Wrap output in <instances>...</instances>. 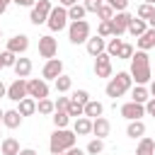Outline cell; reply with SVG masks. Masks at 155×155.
<instances>
[{
    "label": "cell",
    "instance_id": "obj_17",
    "mask_svg": "<svg viewBox=\"0 0 155 155\" xmlns=\"http://www.w3.org/2000/svg\"><path fill=\"white\" fill-rule=\"evenodd\" d=\"M19 140L17 138H12V136H7V138H2V143H0V155H19Z\"/></svg>",
    "mask_w": 155,
    "mask_h": 155
},
{
    "label": "cell",
    "instance_id": "obj_29",
    "mask_svg": "<svg viewBox=\"0 0 155 155\" xmlns=\"http://www.w3.org/2000/svg\"><path fill=\"white\" fill-rule=\"evenodd\" d=\"M36 111H39L41 116H48V114L56 111V104H53L48 97H46V99H39V102H36Z\"/></svg>",
    "mask_w": 155,
    "mask_h": 155
},
{
    "label": "cell",
    "instance_id": "obj_54",
    "mask_svg": "<svg viewBox=\"0 0 155 155\" xmlns=\"http://www.w3.org/2000/svg\"><path fill=\"white\" fill-rule=\"evenodd\" d=\"M143 2H148V5H155V0H143Z\"/></svg>",
    "mask_w": 155,
    "mask_h": 155
},
{
    "label": "cell",
    "instance_id": "obj_38",
    "mask_svg": "<svg viewBox=\"0 0 155 155\" xmlns=\"http://www.w3.org/2000/svg\"><path fill=\"white\" fill-rule=\"evenodd\" d=\"M97 36H114V31H111V22H99V27H97Z\"/></svg>",
    "mask_w": 155,
    "mask_h": 155
},
{
    "label": "cell",
    "instance_id": "obj_52",
    "mask_svg": "<svg viewBox=\"0 0 155 155\" xmlns=\"http://www.w3.org/2000/svg\"><path fill=\"white\" fill-rule=\"evenodd\" d=\"M148 27H150V29H155V15H153V17L148 19Z\"/></svg>",
    "mask_w": 155,
    "mask_h": 155
},
{
    "label": "cell",
    "instance_id": "obj_7",
    "mask_svg": "<svg viewBox=\"0 0 155 155\" xmlns=\"http://www.w3.org/2000/svg\"><path fill=\"white\" fill-rule=\"evenodd\" d=\"M27 97H31V99H46L48 97V82L41 78H31V80H27Z\"/></svg>",
    "mask_w": 155,
    "mask_h": 155
},
{
    "label": "cell",
    "instance_id": "obj_48",
    "mask_svg": "<svg viewBox=\"0 0 155 155\" xmlns=\"http://www.w3.org/2000/svg\"><path fill=\"white\" fill-rule=\"evenodd\" d=\"M68 155H85V150H80V148H70V150H65Z\"/></svg>",
    "mask_w": 155,
    "mask_h": 155
},
{
    "label": "cell",
    "instance_id": "obj_4",
    "mask_svg": "<svg viewBox=\"0 0 155 155\" xmlns=\"http://www.w3.org/2000/svg\"><path fill=\"white\" fill-rule=\"evenodd\" d=\"M68 39H70V44H87V39H90V24L85 19L70 22L68 24Z\"/></svg>",
    "mask_w": 155,
    "mask_h": 155
},
{
    "label": "cell",
    "instance_id": "obj_55",
    "mask_svg": "<svg viewBox=\"0 0 155 155\" xmlns=\"http://www.w3.org/2000/svg\"><path fill=\"white\" fill-rule=\"evenodd\" d=\"M58 155H68V153H58Z\"/></svg>",
    "mask_w": 155,
    "mask_h": 155
},
{
    "label": "cell",
    "instance_id": "obj_12",
    "mask_svg": "<svg viewBox=\"0 0 155 155\" xmlns=\"http://www.w3.org/2000/svg\"><path fill=\"white\" fill-rule=\"evenodd\" d=\"M61 75H63V61H61V58L46 61V65H44V70H41V78H44V80H56V78H61Z\"/></svg>",
    "mask_w": 155,
    "mask_h": 155
},
{
    "label": "cell",
    "instance_id": "obj_50",
    "mask_svg": "<svg viewBox=\"0 0 155 155\" xmlns=\"http://www.w3.org/2000/svg\"><path fill=\"white\" fill-rule=\"evenodd\" d=\"M148 92H150V94H153V97H155V78H153V80H150V87H148Z\"/></svg>",
    "mask_w": 155,
    "mask_h": 155
},
{
    "label": "cell",
    "instance_id": "obj_35",
    "mask_svg": "<svg viewBox=\"0 0 155 155\" xmlns=\"http://www.w3.org/2000/svg\"><path fill=\"white\" fill-rule=\"evenodd\" d=\"M68 116H73V119H80V116H85V107H82L80 102L70 99V104H68Z\"/></svg>",
    "mask_w": 155,
    "mask_h": 155
},
{
    "label": "cell",
    "instance_id": "obj_31",
    "mask_svg": "<svg viewBox=\"0 0 155 155\" xmlns=\"http://www.w3.org/2000/svg\"><path fill=\"white\" fill-rule=\"evenodd\" d=\"M114 15H116V12H114V7H109L107 2H102V5H99V10H97V17H99L102 22H111V19H114Z\"/></svg>",
    "mask_w": 155,
    "mask_h": 155
},
{
    "label": "cell",
    "instance_id": "obj_45",
    "mask_svg": "<svg viewBox=\"0 0 155 155\" xmlns=\"http://www.w3.org/2000/svg\"><path fill=\"white\" fill-rule=\"evenodd\" d=\"M12 2H17L19 7H34L36 5V0H12Z\"/></svg>",
    "mask_w": 155,
    "mask_h": 155
},
{
    "label": "cell",
    "instance_id": "obj_10",
    "mask_svg": "<svg viewBox=\"0 0 155 155\" xmlns=\"http://www.w3.org/2000/svg\"><path fill=\"white\" fill-rule=\"evenodd\" d=\"M121 116L128 119V121H140V116H145V104H138V102H126L121 104Z\"/></svg>",
    "mask_w": 155,
    "mask_h": 155
},
{
    "label": "cell",
    "instance_id": "obj_6",
    "mask_svg": "<svg viewBox=\"0 0 155 155\" xmlns=\"http://www.w3.org/2000/svg\"><path fill=\"white\" fill-rule=\"evenodd\" d=\"M46 24H48L51 31H61V29H65V27H68V10H65L63 5L53 7L51 15H48V19H46Z\"/></svg>",
    "mask_w": 155,
    "mask_h": 155
},
{
    "label": "cell",
    "instance_id": "obj_9",
    "mask_svg": "<svg viewBox=\"0 0 155 155\" xmlns=\"http://www.w3.org/2000/svg\"><path fill=\"white\" fill-rule=\"evenodd\" d=\"M24 97H27V80H24V78H15V80L7 85V99L22 102Z\"/></svg>",
    "mask_w": 155,
    "mask_h": 155
},
{
    "label": "cell",
    "instance_id": "obj_30",
    "mask_svg": "<svg viewBox=\"0 0 155 155\" xmlns=\"http://www.w3.org/2000/svg\"><path fill=\"white\" fill-rule=\"evenodd\" d=\"M53 126L56 128H68V124H70V116H68V111H53Z\"/></svg>",
    "mask_w": 155,
    "mask_h": 155
},
{
    "label": "cell",
    "instance_id": "obj_60",
    "mask_svg": "<svg viewBox=\"0 0 155 155\" xmlns=\"http://www.w3.org/2000/svg\"><path fill=\"white\" fill-rule=\"evenodd\" d=\"M85 2H87V0H85Z\"/></svg>",
    "mask_w": 155,
    "mask_h": 155
},
{
    "label": "cell",
    "instance_id": "obj_14",
    "mask_svg": "<svg viewBox=\"0 0 155 155\" xmlns=\"http://www.w3.org/2000/svg\"><path fill=\"white\" fill-rule=\"evenodd\" d=\"M29 48V36L27 34H17L12 39H7V51H12L15 56H22Z\"/></svg>",
    "mask_w": 155,
    "mask_h": 155
},
{
    "label": "cell",
    "instance_id": "obj_21",
    "mask_svg": "<svg viewBox=\"0 0 155 155\" xmlns=\"http://www.w3.org/2000/svg\"><path fill=\"white\" fill-rule=\"evenodd\" d=\"M148 29H150V27H148V22H145V19H136V17H133V19H131V24H128V34H131V36H136V39H138V36H143Z\"/></svg>",
    "mask_w": 155,
    "mask_h": 155
},
{
    "label": "cell",
    "instance_id": "obj_24",
    "mask_svg": "<svg viewBox=\"0 0 155 155\" xmlns=\"http://www.w3.org/2000/svg\"><path fill=\"white\" fill-rule=\"evenodd\" d=\"M136 155H155V140L153 138H140L138 140V148H136Z\"/></svg>",
    "mask_w": 155,
    "mask_h": 155
},
{
    "label": "cell",
    "instance_id": "obj_36",
    "mask_svg": "<svg viewBox=\"0 0 155 155\" xmlns=\"http://www.w3.org/2000/svg\"><path fill=\"white\" fill-rule=\"evenodd\" d=\"M102 150H104V140H102V138L90 140V143H87V148H85V153H90V155H99Z\"/></svg>",
    "mask_w": 155,
    "mask_h": 155
},
{
    "label": "cell",
    "instance_id": "obj_39",
    "mask_svg": "<svg viewBox=\"0 0 155 155\" xmlns=\"http://www.w3.org/2000/svg\"><path fill=\"white\" fill-rule=\"evenodd\" d=\"M133 53H136V51H133V46H131V44H124L116 58H121V61H131V58H133Z\"/></svg>",
    "mask_w": 155,
    "mask_h": 155
},
{
    "label": "cell",
    "instance_id": "obj_40",
    "mask_svg": "<svg viewBox=\"0 0 155 155\" xmlns=\"http://www.w3.org/2000/svg\"><path fill=\"white\" fill-rule=\"evenodd\" d=\"M70 99H75V102H80V104H82V107H85V104H87V102H90V92H87V90H75V92H73V97H70Z\"/></svg>",
    "mask_w": 155,
    "mask_h": 155
},
{
    "label": "cell",
    "instance_id": "obj_19",
    "mask_svg": "<svg viewBox=\"0 0 155 155\" xmlns=\"http://www.w3.org/2000/svg\"><path fill=\"white\" fill-rule=\"evenodd\" d=\"M73 131H75V136H87V133H92V119H87V116L75 119Z\"/></svg>",
    "mask_w": 155,
    "mask_h": 155
},
{
    "label": "cell",
    "instance_id": "obj_26",
    "mask_svg": "<svg viewBox=\"0 0 155 155\" xmlns=\"http://www.w3.org/2000/svg\"><path fill=\"white\" fill-rule=\"evenodd\" d=\"M29 73H31V61H29V58H17V63H15V75H17V78H29Z\"/></svg>",
    "mask_w": 155,
    "mask_h": 155
},
{
    "label": "cell",
    "instance_id": "obj_11",
    "mask_svg": "<svg viewBox=\"0 0 155 155\" xmlns=\"http://www.w3.org/2000/svg\"><path fill=\"white\" fill-rule=\"evenodd\" d=\"M94 75L97 78H111V56L107 51L94 58Z\"/></svg>",
    "mask_w": 155,
    "mask_h": 155
},
{
    "label": "cell",
    "instance_id": "obj_47",
    "mask_svg": "<svg viewBox=\"0 0 155 155\" xmlns=\"http://www.w3.org/2000/svg\"><path fill=\"white\" fill-rule=\"evenodd\" d=\"M61 5L68 10V7H73V5H78V0H61Z\"/></svg>",
    "mask_w": 155,
    "mask_h": 155
},
{
    "label": "cell",
    "instance_id": "obj_43",
    "mask_svg": "<svg viewBox=\"0 0 155 155\" xmlns=\"http://www.w3.org/2000/svg\"><path fill=\"white\" fill-rule=\"evenodd\" d=\"M99 5H102V0H87V2H85V10H87V12H94V15H97Z\"/></svg>",
    "mask_w": 155,
    "mask_h": 155
},
{
    "label": "cell",
    "instance_id": "obj_57",
    "mask_svg": "<svg viewBox=\"0 0 155 155\" xmlns=\"http://www.w3.org/2000/svg\"><path fill=\"white\" fill-rule=\"evenodd\" d=\"M0 143H2V138H0Z\"/></svg>",
    "mask_w": 155,
    "mask_h": 155
},
{
    "label": "cell",
    "instance_id": "obj_32",
    "mask_svg": "<svg viewBox=\"0 0 155 155\" xmlns=\"http://www.w3.org/2000/svg\"><path fill=\"white\" fill-rule=\"evenodd\" d=\"M136 15H138V19H145V22H148V19L155 15V5H148V2H143V5H138Z\"/></svg>",
    "mask_w": 155,
    "mask_h": 155
},
{
    "label": "cell",
    "instance_id": "obj_25",
    "mask_svg": "<svg viewBox=\"0 0 155 155\" xmlns=\"http://www.w3.org/2000/svg\"><path fill=\"white\" fill-rule=\"evenodd\" d=\"M155 46V29H148L143 36H138V51H150Z\"/></svg>",
    "mask_w": 155,
    "mask_h": 155
},
{
    "label": "cell",
    "instance_id": "obj_41",
    "mask_svg": "<svg viewBox=\"0 0 155 155\" xmlns=\"http://www.w3.org/2000/svg\"><path fill=\"white\" fill-rule=\"evenodd\" d=\"M109 7H114V12H126L128 7V0H104Z\"/></svg>",
    "mask_w": 155,
    "mask_h": 155
},
{
    "label": "cell",
    "instance_id": "obj_16",
    "mask_svg": "<svg viewBox=\"0 0 155 155\" xmlns=\"http://www.w3.org/2000/svg\"><path fill=\"white\" fill-rule=\"evenodd\" d=\"M109 131H111V124H109V119H104V116H99V119H94L92 121V133L97 136V138H107L109 136Z\"/></svg>",
    "mask_w": 155,
    "mask_h": 155
},
{
    "label": "cell",
    "instance_id": "obj_59",
    "mask_svg": "<svg viewBox=\"0 0 155 155\" xmlns=\"http://www.w3.org/2000/svg\"><path fill=\"white\" fill-rule=\"evenodd\" d=\"M58 2H61V0H58Z\"/></svg>",
    "mask_w": 155,
    "mask_h": 155
},
{
    "label": "cell",
    "instance_id": "obj_28",
    "mask_svg": "<svg viewBox=\"0 0 155 155\" xmlns=\"http://www.w3.org/2000/svg\"><path fill=\"white\" fill-rule=\"evenodd\" d=\"M85 15H87L85 5H73V7H68V19H70V22H80V19H85Z\"/></svg>",
    "mask_w": 155,
    "mask_h": 155
},
{
    "label": "cell",
    "instance_id": "obj_33",
    "mask_svg": "<svg viewBox=\"0 0 155 155\" xmlns=\"http://www.w3.org/2000/svg\"><path fill=\"white\" fill-rule=\"evenodd\" d=\"M17 58H19V56H15L12 51H7V48H5V51L0 53V65H2V68H15Z\"/></svg>",
    "mask_w": 155,
    "mask_h": 155
},
{
    "label": "cell",
    "instance_id": "obj_15",
    "mask_svg": "<svg viewBox=\"0 0 155 155\" xmlns=\"http://www.w3.org/2000/svg\"><path fill=\"white\" fill-rule=\"evenodd\" d=\"M85 46H87V53H90V56H94V58H97L99 53H104V51H107V41H104L102 36H90Z\"/></svg>",
    "mask_w": 155,
    "mask_h": 155
},
{
    "label": "cell",
    "instance_id": "obj_22",
    "mask_svg": "<svg viewBox=\"0 0 155 155\" xmlns=\"http://www.w3.org/2000/svg\"><path fill=\"white\" fill-rule=\"evenodd\" d=\"M102 111H104V107H102V102H97V99H90L87 104H85V116L87 119H99L102 116Z\"/></svg>",
    "mask_w": 155,
    "mask_h": 155
},
{
    "label": "cell",
    "instance_id": "obj_51",
    "mask_svg": "<svg viewBox=\"0 0 155 155\" xmlns=\"http://www.w3.org/2000/svg\"><path fill=\"white\" fill-rule=\"evenodd\" d=\"M0 97H7V87L2 85V80H0Z\"/></svg>",
    "mask_w": 155,
    "mask_h": 155
},
{
    "label": "cell",
    "instance_id": "obj_44",
    "mask_svg": "<svg viewBox=\"0 0 155 155\" xmlns=\"http://www.w3.org/2000/svg\"><path fill=\"white\" fill-rule=\"evenodd\" d=\"M145 114H150V116L155 119V97H150V99L145 102Z\"/></svg>",
    "mask_w": 155,
    "mask_h": 155
},
{
    "label": "cell",
    "instance_id": "obj_42",
    "mask_svg": "<svg viewBox=\"0 0 155 155\" xmlns=\"http://www.w3.org/2000/svg\"><path fill=\"white\" fill-rule=\"evenodd\" d=\"M56 111H68V104H70V97H58L56 102Z\"/></svg>",
    "mask_w": 155,
    "mask_h": 155
},
{
    "label": "cell",
    "instance_id": "obj_18",
    "mask_svg": "<svg viewBox=\"0 0 155 155\" xmlns=\"http://www.w3.org/2000/svg\"><path fill=\"white\" fill-rule=\"evenodd\" d=\"M19 124H22V114L17 109H7L2 116V126L5 128H19Z\"/></svg>",
    "mask_w": 155,
    "mask_h": 155
},
{
    "label": "cell",
    "instance_id": "obj_20",
    "mask_svg": "<svg viewBox=\"0 0 155 155\" xmlns=\"http://www.w3.org/2000/svg\"><path fill=\"white\" fill-rule=\"evenodd\" d=\"M126 136L133 138V140H136V138L140 140V138L145 136V124H143V121H128V126H126Z\"/></svg>",
    "mask_w": 155,
    "mask_h": 155
},
{
    "label": "cell",
    "instance_id": "obj_2",
    "mask_svg": "<svg viewBox=\"0 0 155 155\" xmlns=\"http://www.w3.org/2000/svg\"><path fill=\"white\" fill-rule=\"evenodd\" d=\"M75 131H68V128H56L53 133H51V140H48V150L53 153V155H58V153H65V150H70V148H75Z\"/></svg>",
    "mask_w": 155,
    "mask_h": 155
},
{
    "label": "cell",
    "instance_id": "obj_1",
    "mask_svg": "<svg viewBox=\"0 0 155 155\" xmlns=\"http://www.w3.org/2000/svg\"><path fill=\"white\" fill-rule=\"evenodd\" d=\"M131 78L136 80V85H150L153 80V70H150V58L145 51H136L131 58Z\"/></svg>",
    "mask_w": 155,
    "mask_h": 155
},
{
    "label": "cell",
    "instance_id": "obj_58",
    "mask_svg": "<svg viewBox=\"0 0 155 155\" xmlns=\"http://www.w3.org/2000/svg\"><path fill=\"white\" fill-rule=\"evenodd\" d=\"M0 70H2V65H0Z\"/></svg>",
    "mask_w": 155,
    "mask_h": 155
},
{
    "label": "cell",
    "instance_id": "obj_3",
    "mask_svg": "<svg viewBox=\"0 0 155 155\" xmlns=\"http://www.w3.org/2000/svg\"><path fill=\"white\" fill-rule=\"evenodd\" d=\"M131 85H133V78H131V73H126V70H121V73H116V78H111L109 82H107V87H104V92H107V97H121V94H126L128 90H131Z\"/></svg>",
    "mask_w": 155,
    "mask_h": 155
},
{
    "label": "cell",
    "instance_id": "obj_8",
    "mask_svg": "<svg viewBox=\"0 0 155 155\" xmlns=\"http://www.w3.org/2000/svg\"><path fill=\"white\" fill-rule=\"evenodd\" d=\"M56 53H58V41L51 34L39 36V56L46 58V61H51V58H56Z\"/></svg>",
    "mask_w": 155,
    "mask_h": 155
},
{
    "label": "cell",
    "instance_id": "obj_13",
    "mask_svg": "<svg viewBox=\"0 0 155 155\" xmlns=\"http://www.w3.org/2000/svg\"><path fill=\"white\" fill-rule=\"evenodd\" d=\"M131 19H133V17H131L128 12H116L114 19H111V31H114V36H121L124 31H128Z\"/></svg>",
    "mask_w": 155,
    "mask_h": 155
},
{
    "label": "cell",
    "instance_id": "obj_27",
    "mask_svg": "<svg viewBox=\"0 0 155 155\" xmlns=\"http://www.w3.org/2000/svg\"><path fill=\"white\" fill-rule=\"evenodd\" d=\"M19 107H17V111L22 114V116H31L34 111H36V99H31V97H24L22 102H17Z\"/></svg>",
    "mask_w": 155,
    "mask_h": 155
},
{
    "label": "cell",
    "instance_id": "obj_23",
    "mask_svg": "<svg viewBox=\"0 0 155 155\" xmlns=\"http://www.w3.org/2000/svg\"><path fill=\"white\" fill-rule=\"evenodd\" d=\"M148 99H150V92H148V87H145V85H136V87L131 90V102L145 104Z\"/></svg>",
    "mask_w": 155,
    "mask_h": 155
},
{
    "label": "cell",
    "instance_id": "obj_34",
    "mask_svg": "<svg viewBox=\"0 0 155 155\" xmlns=\"http://www.w3.org/2000/svg\"><path fill=\"white\" fill-rule=\"evenodd\" d=\"M53 82H56V92H61V94H63V92H68V90L73 87V80H70L68 75H61V78H56Z\"/></svg>",
    "mask_w": 155,
    "mask_h": 155
},
{
    "label": "cell",
    "instance_id": "obj_49",
    "mask_svg": "<svg viewBox=\"0 0 155 155\" xmlns=\"http://www.w3.org/2000/svg\"><path fill=\"white\" fill-rule=\"evenodd\" d=\"M7 2H10V0H0V15H5V10H7Z\"/></svg>",
    "mask_w": 155,
    "mask_h": 155
},
{
    "label": "cell",
    "instance_id": "obj_46",
    "mask_svg": "<svg viewBox=\"0 0 155 155\" xmlns=\"http://www.w3.org/2000/svg\"><path fill=\"white\" fill-rule=\"evenodd\" d=\"M19 155H39V153H36L34 148H22V150H19Z\"/></svg>",
    "mask_w": 155,
    "mask_h": 155
},
{
    "label": "cell",
    "instance_id": "obj_56",
    "mask_svg": "<svg viewBox=\"0 0 155 155\" xmlns=\"http://www.w3.org/2000/svg\"><path fill=\"white\" fill-rule=\"evenodd\" d=\"M0 36H2V29H0Z\"/></svg>",
    "mask_w": 155,
    "mask_h": 155
},
{
    "label": "cell",
    "instance_id": "obj_5",
    "mask_svg": "<svg viewBox=\"0 0 155 155\" xmlns=\"http://www.w3.org/2000/svg\"><path fill=\"white\" fill-rule=\"evenodd\" d=\"M51 10H53V5H51V0H36V5L31 7V15H29V22L31 24H44L46 19H48V15H51Z\"/></svg>",
    "mask_w": 155,
    "mask_h": 155
},
{
    "label": "cell",
    "instance_id": "obj_53",
    "mask_svg": "<svg viewBox=\"0 0 155 155\" xmlns=\"http://www.w3.org/2000/svg\"><path fill=\"white\" fill-rule=\"evenodd\" d=\"M2 116H5V111H2V109H0V124H2Z\"/></svg>",
    "mask_w": 155,
    "mask_h": 155
},
{
    "label": "cell",
    "instance_id": "obj_37",
    "mask_svg": "<svg viewBox=\"0 0 155 155\" xmlns=\"http://www.w3.org/2000/svg\"><path fill=\"white\" fill-rule=\"evenodd\" d=\"M121 46H124V41H121L119 36H114V39H111V41L107 44V53H109V56L114 58V56H119V51H121Z\"/></svg>",
    "mask_w": 155,
    "mask_h": 155
}]
</instances>
